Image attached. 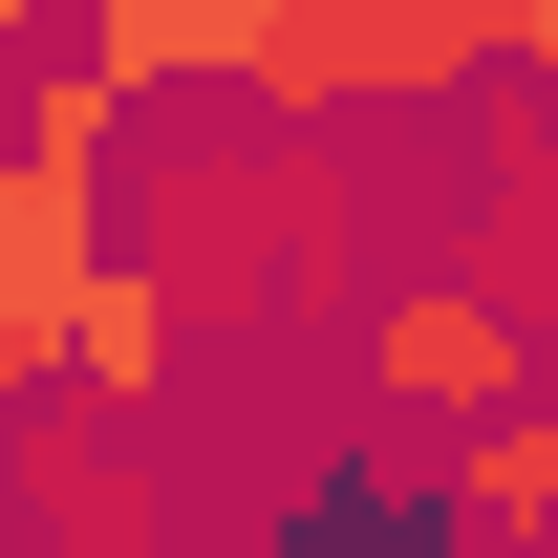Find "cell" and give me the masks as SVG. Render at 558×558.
<instances>
[{"instance_id":"1","label":"cell","mask_w":558,"mask_h":558,"mask_svg":"<svg viewBox=\"0 0 558 558\" xmlns=\"http://www.w3.org/2000/svg\"><path fill=\"white\" fill-rule=\"evenodd\" d=\"M494 86V0H258V44H236V108L301 150L344 130H451Z\"/></svg>"},{"instance_id":"2","label":"cell","mask_w":558,"mask_h":558,"mask_svg":"<svg viewBox=\"0 0 558 558\" xmlns=\"http://www.w3.org/2000/svg\"><path fill=\"white\" fill-rule=\"evenodd\" d=\"M365 387H387L409 429H494V409H537L558 365H537V323L451 258V279H387V301H365Z\"/></svg>"},{"instance_id":"3","label":"cell","mask_w":558,"mask_h":558,"mask_svg":"<svg viewBox=\"0 0 558 558\" xmlns=\"http://www.w3.org/2000/svg\"><path fill=\"white\" fill-rule=\"evenodd\" d=\"M108 279V172H65V150H22L0 130V365L44 387L65 365V301Z\"/></svg>"},{"instance_id":"4","label":"cell","mask_w":558,"mask_h":558,"mask_svg":"<svg viewBox=\"0 0 558 558\" xmlns=\"http://www.w3.org/2000/svg\"><path fill=\"white\" fill-rule=\"evenodd\" d=\"M258 0H65V65H108L130 108H236Z\"/></svg>"},{"instance_id":"5","label":"cell","mask_w":558,"mask_h":558,"mask_svg":"<svg viewBox=\"0 0 558 558\" xmlns=\"http://www.w3.org/2000/svg\"><path fill=\"white\" fill-rule=\"evenodd\" d=\"M44 387H65V409H172V279H150L130 236H108V279L65 301V365H44Z\"/></svg>"},{"instance_id":"6","label":"cell","mask_w":558,"mask_h":558,"mask_svg":"<svg viewBox=\"0 0 558 558\" xmlns=\"http://www.w3.org/2000/svg\"><path fill=\"white\" fill-rule=\"evenodd\" d=\"M429 515H451V537H515V558H558V387L537 409H494V429H451V494H429Z\"/></svg>"},{"instance_id":"7","label":"cell","mask_w":558,"mask_h":558,"mask_svg":"<svg viewBox=\"0 0 558 558\" xmlns=\"http://www.w3.org/2000/svg\"><path fill=\"white\" fill-rule=\"evenodd\" d=\"M44 515H65V537H86V558H150V494H130V473H108V451H44Z\"/></svg>"},{"instance_id":"8","label":"cell","mask_w":558,"mask_h":558,"mask_svg":"<svg viewBox=\"0 0 558 558\" xmlns=\"http://www.w3.org/2000/svg\"><path fill=\"white\" fill-rule=\"evenodd\" d=\"M22 65H65V44H44V0H0V86H22Z\"/></svg>"},{"instance_id":"9","label":"cell","mask_w":558,"mask_h":558,"mask_svg":"<svg viewBox=\"0 0 558 558\" xmlns=\"http://www.w3.org/2000/svg\"><path fill=\"white\" fill-rule=\"evenodd\" d=\"M0 429H22V365H0Z\"/></svg>"}]
</instances>
